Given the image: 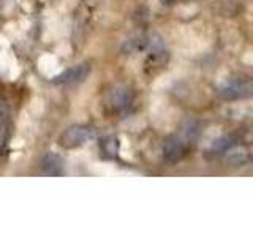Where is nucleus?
Masks as SVG:
<instances>
[{
    "instance_id": "f257e3e1",
    "label": "nucleus",
    "mask_w": 253,
    "mask_h": 237,
    "mask_svg": "<svg viewBox=\"0 0 253 237\" xmlns=\"http://www.w3.org/2000/svg\"><path fill=\"white\" fill-rule=\"evenodd\" d=\"M252 81L244 78H229L217 84V93L223 100H239L252 95Z\"/></svg>"
},
{
    "instance_id": "f03ea898",
    "label": "nucleus",
    "mask_w": 253,
    "mask_h": 237,
    "mask_svg": "<svg viewBox=\"0 0 253 237\" xmlns=\"http://www.w3.org/2000/svg\"><path fill=\"white\" fill-rule=\"evenodd\" d=\"M90 139H93L92 128L84 125H75L63 131L59 142H60V146L65 149H76V147L84 146L85 142H89Z\"/></svg>"
},
{
    "instance_id": "7ed1b4c3",
    "label": "nucleus",
    "mask_w": 253,
    "mask_h": 237,
    "mask_svg": "<svg viewBox=\"0 0 253 237\" xmlns=\"http://www.w3.org/2000/svg\"><path fill=\"white\" fill-rule=\"evenodd\" d=\"M142 51L147 52V63L152 67H162L168 59V52H166L163 40L157 35L146 37V46Z\"/></svg>"
},
{
    "instance_id": "20e7f679",
    "label": "nucleus",
    "mask_w": 253,
    "mask_h": 237,
    "mask_svg": "<svg viewBox=\"0 0 253 237\" xmlns=\"http://www.w3.org/2000/svg\"><path fill=\"white\" fill-rule=\"evenodd\" d=\"M131 101H133V92L128 87H116L108 95V106L113 111H116V113L125 111L131 105Z\"/></svg>"
},
{
    "instance_id": "39448f33",
    "label": "nucleus",
    "mask_w": 253,
    "mask_h": 237,
    "mask_svg": "<svg viewBox=\"0 0 253 237\" xmlns=\"http://www.w3.org/2000/svg\"><path fill=\"white\" fill-rule=\"evenodd\" d=\"M89 73H90V67L87 65V63H83V65L71 67V68L65 70L59 76H55L52 79V82L54 84H76V82H83Z\"/></svg>"
},
{
    "instance_id": "423d86ee",
    "label": "nucleus",
    "mask_w": 253,
    "mask_h": 237,
    "mask_svg": "<svg viewBox=\"0 0 253 237\" xmlns=\"http://www.w3.org/2000/svg\"><path fill=\"white\" fill-rule=\"evenodd\" d=\"M185 154V144L177 136H169L163 144V157L168 163H177Z\"/></svg>"
},
{
    "instance_id": "0eeeda50",
    "label": "nucleus",
    "mask_w": 253,
    "mask_h": 237,
    "mask_svg": "<svg viewBox=\"0 0 253 237\" xmlns=\"http://www.w3.org/2000/svg\"><path fill=\"white\" fill-rule=\"evenodd\" d=\"M225 161L231 166H239L244 164L245 161L249 160V150L245 149L244 146H229L225 152Z\"/></svg>"
},
{
    "instance_id": "6e6552de",
    "label": "nucleus",
    "mask_w": 253,
    "mask_h": 237,
    "mask_svg": "<svg viewBox=\"0 0 253 237\" xmlns=\"http://www.w3.org/2000/svg\"><path fill=\"white\" fill-rule=\"evenodd\" d=\"M43 172L46 176H60L63 172V161L57 154H47L43 160Z\"/></svg>"
},
{
    "instance_id": "1a4fd4ad",
    "label": "nucleus",
    "mask_w": 253,
    "mask_h": 237,
    "mask_svg": "<svg viewBox=\"0 0 253 237\" xmlns=\"http://www.w3.org/2000/svg\"><path fill=\"white\" fill-rule=\"evenodd\" d=\"M180 134H182V142L184 144H187V142H192L196 139V136H198V123L195 122V120H185V123L182 125V130H180Z\"/></svg>"
},
{
    "instance_id": "9d476101",
    "label": "nucleus",
    "mask_w": 253,
    "mask_h": 237,
    "mask_svg": "<svg viewBox=\"0 0 253 237\" xmlns=\"http://www.w3.org/2000/svg\"><path fill=\"white\" fill-rule=\"evenodd\" d=\"M8 138V113L6 106L3 103H0V147L5 146Z\"/></svg>"
},
{
    "instance_id": "9b49d317",
    "label": "nucleus",
    "mask_w": 253,
    "mask_h": 237,
    "mask_svg": "<svg viewBox=\"0 0 253 237\" xmlns=\"http://www.w3.org/2000/svg\"><path fill=\"white\" fill-rule=\"evenodd\" d=\"M101 149L103 152H105V155L108 157H116L117 155V150H119V142H117V138L116 136H108L103 139L101 142Z\"/></svg>"
},
{
    "instance_id": "f8f14e48",
    "label": "nucleus",
    "mask_w": 253,
    "mask_h": 237,
    "mask_svg": "<svg viewBox=\"0 0 253 237\" xmlns=\"http://www.w3.org/2000/svg\"><path fill=\"white\" fill-rule=\"evenodd\" d=\"M233 142H231V138H228V136H221L215 141H212V144H211V149H209V152L211 154H223L225 150L231 146Z\"/></svg>"
},
{
    "instance_id": "ddd939ff",
    "label": "nucleus",
    "mask_w": 253,
    "mask_h": 237,
    "mask_svg": "<svg viewBox=\"0 0 253 237\" xmlns=\"http://www.w3.org/2000/svg\"><path fill=\"white\" fill-rule=\"evenodd\" d=\"M160 2H162L163 5H171V3L176 2V0H160Z\"/></svg>"
}]
</instances>
